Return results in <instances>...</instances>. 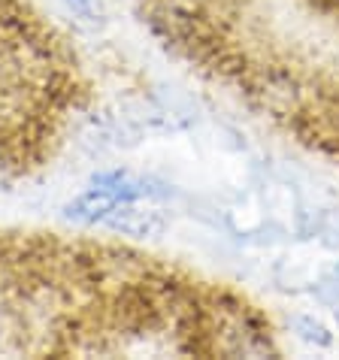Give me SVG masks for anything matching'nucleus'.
<instances>
[{"label": "nucleus", "instance_id": "nucleus-1", "mask_svg": "<svg viewBox=\"0 0 339 360\" xmlns=\"http://www.w3.org/2000/svg\"><path fill=\"white\" fill-rule=\"evenodd\" d=\"M155 34L303 146L339 158V0H139Z\"/></svg>", "mask_w": 339, "mask_h": 360}, {"label": "nucleus", "instance_id": "nucleus-2", "mask_svg": "<svg viewBox=\"0 0 339 360\" xmlns=\"http://www.w3.org/2000/svg\"><path fill=\"white\" fill-rule=\"evenodd\" d=\"M103 230L115 236H131V239H152L161 236L170 227V215L161 206L139 200V203H118L113 212L103 218Z\"/></svg>", "mask_w": 339, "mask_h": 360}, {"label": "nucleus", "instance_id": "nucleus-3", "mask_svg": "<svg viewBox=\"0 0 339 360\" xmlns=\"http://www.w3.org/2000/svg\"><path fill=\"white\" fill-rule=\"evenodd\" d=\"M118 206V200L113 194L101 191V188H88V191H82L79 197H73L70 203L64 206V218H70V221L76 224H88V227H101L103 218L113 212V209Z\"/></svg>", "mask_w": 339, "mask_h": 360}, {"label": "nucleus", "instance_id": "nucleus-4", "mask_svg": "<svg viewBox=\"0 0 339 360\" xmlns=\"http://www.w3.org/2000/svg\"><path fill=\"white\" fill-rule=\"evenodd\" d=\"M312 294L318 297V303H324V306H339V264L331 266L321 278H318L315 288H312Z\"/></svg>", "mask_w": 339, "mask_h": 360}, {"label": "nucleus", "instance_id": "nucleus-5", "mask_svg": "<svg viewBox=\"0 0 339 360\" xmlns=\"http://www.w3.org/2000/svg\"><path fill=\"white\" fill-rule=\"evenodd\" d=\"M64 4H67L70 13L76 18H82V22L97 25L103 18V0H64Z\"/></svg>", "mask_w": 339, "mask_h": 360}, {"label": "nucleus", "instance_id": "nucleus-6", "mask_svg": "<svg viewBox=\"0 0 339 360\" xmlns=\"http://www.w3.org/2000/svg\"><path fill=\"white\" fill-rule=\"evenodd\" d=\"M297 324L306 327V333H300L306 342H318V345H331V333H327L324 324H318L315 318H297Z\"/></svg>", "mask_w": 339, "mask_h": 360}]
</instances>
